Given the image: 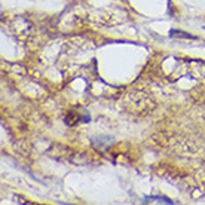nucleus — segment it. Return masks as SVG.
Returning a JSON list of instances; mask_svg holds the SVG:
<instances>
[{"label":"nucleus","mask_w":205,"mask_h":205,"mask_svg":"<svg viewBox=\"0 0 205 205\" xmlns=\"http://www.w3.org/2000/svg\"><path fill=\"white\" fill-rule=\"evenodd\" d=\"M169 36H172V37H175V36H178V37H187V39H196V37H193V36H189L187 33H181V31H175V30H171V31H169Z\"/></svg>","instance_id":"1"}]
</instances>
